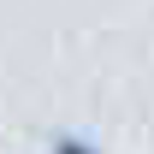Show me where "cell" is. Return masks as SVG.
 <instances>
[{"instance_id":"cell-1","label":"cell","mask_w":154,"mask_h":154,"mask_svg":"<svg viewBox=\"0 0 154 154\" xmlns=\"http://www.w3.org/2000/svg\"><path fill=\"white\" fill-rule=\"evenodd\" d=\"M54 154H101V148H89L83 136H54Z\"/></svg>"}]
</instances>
